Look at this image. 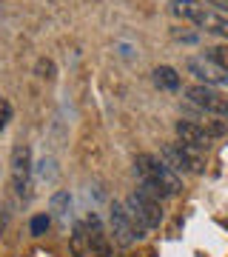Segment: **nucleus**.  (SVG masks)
I'll return each mask as SVG.
<instances>
[{"label":"nucleus","mask_w":228,"mask_h":257,"mask_svg":"<svg viewBox=\"0 0 228 257\" xmlns=\"http://www.w3.org/2000/svg\"><path fill=\"white\" fill-rule=\"evenodd\" d=\"M208 57L219 66V69H225V72H228V46H214V49H208Z\"/></svg>","instance_id":"nucleus-15"},{"label":"nucleus","mask_w":228,"mask_h":257,"mask_svg":"<svg viewBox=\"0 0 228 257\" xmlns=\"http://www.w3.org/2000/svg\"><path fill=\"white\" fill-rule=\"evenodd\" d=\"M168 12H171L174 18H180V20H188V23H200L202 15L208 12V6L205 3H200V0H171L168 3Z\"/></svg>","instance_id":"nucleus-9"},{"label":"nucleus","mask_w":228,"mask_h":257,"mask_svg":"<svg viewBox=\"0 0 228 257\" xmlns=\"http://www.w3.org/2000/svg\"><path fill=\"white\" fill-rule=\"evenodd\" d=\"M126 209L134 211V214H140V217L146 220L148 229H160V223H163V209H160V200H154V197L143 194L140 189H137V192H131L126 197Z\"/></svg>","instance_id":"nucleus-5"},{"label":"nucleus","mask_w":228,"mask_h":257,"mask_svg":"<svg viewBox=\"0 0 228 257\" xmlns=\"http://www.w3.org/2000/svg\"><path fill=\"white\" fill-rule=\"evenodd\" d=\"M211 6H217V9H222V12H228V0H208Z\"/></svg>","instance_id":"nucleus-19"},{"label":"nucleus","mask_w":228,"mask_h":257,"mask_svg":"<svg viewBox=\"0 0 228 257\" xmlns=\"http://www.w3.org/2000/svg\"><path fill=\"white\" fill-rule=\"evenodd\" d=\"M49 209H52V217L66 220V217H69V209H72V194L66 192V189L55 192L52 194V200H49Z\"/></svg>","instance_id":"nucleus-12"},{"label":"nucleus","mask_w":228,"mask_h":257,"mask_svg":"<svg viewBox=\"0 0 228 257\" xmlns=\"http://www.w3.org/2000/svg\"><path fill=\"white\" fill-rule=\"evenodd\" d=\"M200 29H205V32H211V35L217 37H225L228 40V18H222V15H217L214 9H208L205 15H202V20L197 23Z\"/></svg>","instance_id":"nucleus-11"},{"label":"nucleus","mask_w":228,"mask_h":257,"mask_svg":"<svg viewBox=\"0 0 228 257\" xmlns=\"http://www.w3.org/2000/svg\"><path fill=\"white\" fill-rule=\"evenodd\" d=\"M174 132H177L180 143H185V146H191V149H208V143H211V135L200 123H194V120H177Z\"/></svg>","instance_id":"nucleus-8"},{"label":"nucleus","mask_w":228,"mask_h":257,"mask_svg":"<svg viewBox=\"0 0 228 257\" xmlns=\"http://www.w3.org/2000/svg\"><path fill=\"white\" fill-rule=\"evenodd\" d=\"M35 74H37V77H43V80H55V74H57L55 60H49V57H40V60L35 63Z\"/></svg>","instance_id":"nucleus-13"},{"label":"nucleus","mask_w":228,"mask_h":257,"mask_svg":"<svg viewBox=\"0 0 228 257\" xmlns=\"http://www.w3.org/2000/svg\"><path fill=\"white\" fill-rule=\"evenodd\" d=\"M49 226H52V214H35L29 229H32V234H35V237H40V234H46V231H49Z\"/></svg>","instance_id":"nucleus-14"},{"label":"nucleus","mask_w":228,"mask_h":257,"mask_svg":"<svg viewBox=\"0 0 228 257\" xmlns=\"http://www.w3.org/2000/svg\"><path fill=\"white\" fill-rule=\"evenodd\" d=\"M40 166H43V169H40V172H37V177H40V180H52V177H55V160H52V157H49V160H40Z\"/></svg>","instance_id":"nucleus-18"},{"label":"nucleus","mask_w":228,"mask_h":257,"mask_svg":"<svg viewBox=\"0 0 228 257\" xmlns=\"http://www.w3.org/2000/svg\"><path fill=\"white\" fill-rule=\"evenodd\" d=\"M160 157L165 160V166H171L177 175H185V172H194V175H200L202 169V157L194 152L191 146H185V143H165L160 149Z\"/></svg>","instance_id":"nucleus-2"},{"label":"nucleus","mask_w":228,"mask_h":257,"mask_svg":"<svg viewBox=\"0 0 228 257\" xmlns=\"http://www.w3.org/2000/svg\"><path fill=\"white\" fill-rule=\"evenodd\" d=\"M185 69L197 77L200 83H205V86H225L228 83V72L225 69H219L211 57H188L185 60Z\"/></svg>","instance_id":"nucleus-7"},{"label":"nucleus","mask_w":228,"mask_h":257,"mask_svg":"<svg viewBox=\"0 0 228 257\" xmlns=\"http://www.w3.org/2000/svg\"><path fill=\"white\" fill-rule=\"evenodd\" d=\"M151 74H154L157 89H163V92H180V74H177V69H171V66H157Z\"/></svg>","instance_id":"nucleus-10"},{"label":"nucleus","mask_w":228,"mask_h":257,"mask_svg":"<svg viewBox=\"0 0 228 257\" xmlns=\"http://www.w3.org/2000/svg\"><path fill=\"white\" fill-rule=\"evenodd\" d=\"M109 226H111V234H114V243L123 248H128L131 243L137 240L134 229H131V220H128V211H126V203H111L109 206Z\"/></svg>","instance_id":"nucleus-6"},{"label":"nucleus","mask_w":228,"mask_h":257,"mask_svg":"<svg viewBox=\"0 0 228 257\" xmlns=\"http://www.w3.org/2000/svg\"><path fill=\"white\" fill-rule=\"evenodd\" d=\"M32 149L26 143H18L12 149V160H9V177H12V189L18 197H29L32 192Z\"/></svg>","instance_id":"nucleus-1"},{"label":"nucleus","mask_w":228,"mask_h":257,"mask_svg":"<svg viewBox=\"0 0 228 257\" xmlns=\"http://www.w3.org/2000/svg\"><path fill=\"white\" fill-rule=\"evenodd\" d=\"M185 94H188V103H191V106H197L200 111H205V114H214V117H228V100L217 92V89H214V86L197 83V86H191Z\"/></svg>","instance_id":"nucleus-3"},{"label":"nucleus","mask_w":228,"mask_h":257,"mask_svg":"<svg viewBox=\"0 0 228 257\" xmlns=\"http://www.w3.org/2000/svg\"><path fill=\"white\" fill-rule=\"evenodd\" d=\"M9 120H12V103L6 97H0V132L9 126Z\"/></svg>","instance_id":"nucleus-17"},{"label":"nucleus","mask_w":228,"mask_h":257,"mask_svg":"<svg viewBox=\"0 0 228 257\" xmlns=\"http://www.w3.org/2000/svg\"><path fill=\"white\" fill-rule=\"evenodd\" d=\"M77 234L86 240V257H111L109 234L103 231V223L97 214H89L86 217V226H80Z\"/></svg>","instance_id":"nucleus-4"},{"label":"nucleus","mask_w":228,"mask_h":257,"mask_svg":"<svg viewBox=\"0 0 228 257\" xmlns=\"http://www.w3.org/2000/svg\"><path fill=\"white\" fill-rule=\"evenodd\" d=\"M171 37H174V40H180V43H197V40H200L197 32H188V29H182V26H174L171 29Z\"/></svg>","instance_id":"nucleus-16"}]
</instances>
